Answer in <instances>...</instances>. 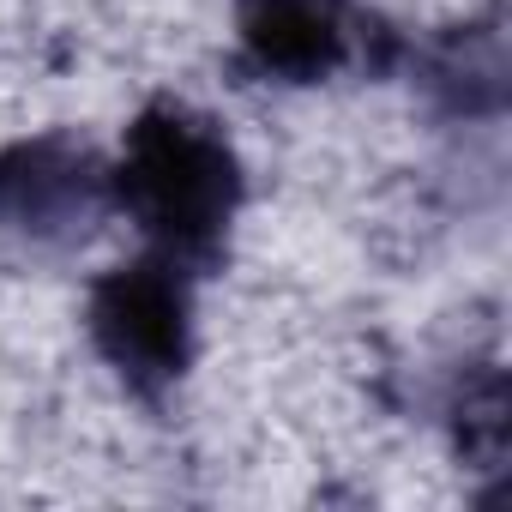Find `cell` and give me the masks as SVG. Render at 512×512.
<instances>
[{"label":"cell","instance_id":"1","mask_svg":"<svg viewBox=\"0 0 512 512\" xmlns=\"http://www.w3.org/2000/svg\"><path fill=\"white\" fill-rule=\"evenodd\" d=\"M109 199L151 241V253L205 278L229 260L247 169L205 109L157 97L133 115L127 145L109 163Z\"/></svg>","mask_w":512,"mask_h":512},{"label":"cell","instance_id":"2","mask_svg":"<svg viewBox=\"0 0 512 512\" xmlns=\"http://www.w3.org/2000/svg\"><path fill=\"white\" fill-rule=\"evenodd\" d=\"M85 332L139 404H163L193 368V272L163 253L103 272L85 296Z\"/></svg>","mask_w":512,"mask_h":512},{"label":"cell","instance_id":"3","mask_svg":"<svg viewBox=\"0 0 512 512\" xmlns=\"http://www.w3.org/2000/svg\"><path fill=\"white\" fill-rule=\"evenodd\" d=\"M109 163L73 133L0 145V241L25 253H79L109 217Z\"/></svg>","mask_w":512,"mask_h":512},{"label":"cell","instance_id":"4","mask_svg":"<svg viewBox=\"0 0 512 512\" xmlns=\"http://www.w3.org/2000/svg\"><path fill=\"white\" fill-rule=\"evenodd\" d=\"M356 55L350 0H235V67L266 85H320Z\"/></svg>","mask_w":512,"mask_h":512},{"label":"cell","instance_id":"5","mask_svg":"<svg viewBox=\"0 0 512 512\" xmlns=\"http://www.w3.org/2000/svg\"><path fill=\"white\" fill-rule=\"evenodd\" d=\"M416 85L452 121H500V109H506V19H500V7L428 37L416 49Z\"/></svg>","mask_w":512,"mask_h":512},{"label":"cell","instance_id":"6","mask_svg":"<svg viewBox=\"0 0 512 512\" xmlns=\"http://www.w3.org/2000/svg\"><path fill=\"white\" fill-rule=\"evenodd\" d=\"M452 434H458V452L470 464L506 458V374L494 362H482L476 380H464L452 392Z\"/></svg>","mask_w":512,"mask_h":512}]
</instances>
